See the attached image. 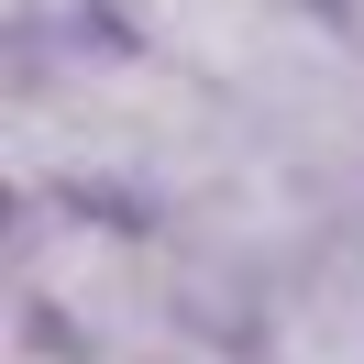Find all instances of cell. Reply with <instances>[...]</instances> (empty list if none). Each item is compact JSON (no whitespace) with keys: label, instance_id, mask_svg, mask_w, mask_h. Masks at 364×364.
<instances>
[{"label":"cell","instance_id":"cell-3","mask_svg":"<svg viewBox=\"0 0 364 364\" xmlns=\"http://www.w3.org/2000/svg\"><path fill=\"white\" fill-rule=\"evenodd\" d=\"M133 33H144V55H166L177 77L254 100L320 23L298 0H133Z\"/></svg>","mask_w":364,"mask_h":364},{"label":"cell","instance_id":"cell-2","mask_svg":"<svg viewBox=\"0 0 364 364\" xmlns=\"http://www.w3.org/2000/svg\"><path fill=\"white\" fill-rule=\"evenodd\" d=\"M23 287L45 298L67 331L133 342V331L166 320V254L133 243V232H111V221H89V210H33V232H23Z\"/></svg>","mask_w":364,"mask_h":364},{"label":"cell","instance_id":"cell-5","mask_svg":"<svg viewBox=\"0 0 364 364\" xmlns=\"http://www.w3.org/2000/svg\"><path fill=\"white\" fill-rule=\"evenodd\" d=\"M11 11H23V23L45 33V23H67V11H89V0H11Z\"/></svg>","mask_w":364,"mask_h":364},{"label":"cell","instance_id":"cell-1","mask_svg":"<svg viewBox=\"0 0 364 364\" xmlns=\"http://www.w3.org/2000/svg\"><path fill=\"white\" fill-rule=\"evenodd\" d=\"M221 155L199 77H177L166 55H67L33 67L11 100V177L33 199L55 188H188Z\"/></svg>","mask_w":364,"mask_h":364},{"label":"cell","instance_id":"cell-4","mask_svg":"<svg viewBox=\"0 0 364 364\" xmlns=\"http://www.w3.org/2000/svg\"><path fill=\"white\" fill-rule=\"evenodd\" d=\"M100 364H232V353H210V342H188V331H133V342H100Z\"/></svg>","mask_w":364,"mask_h":364},{"label":"cell","instance_id":"cell-6","mask_svg":"<svg viewBox=\"0 0 364 364\" xmlns=\"http://www.w3.org/2000/svg\"><path fill=\"white\" fill-rule=\"evenodd\" d=\"M353 45H364V0H353Z\"/></svg>","mask_w":364,"mask_h":364}]
</instances>
